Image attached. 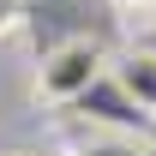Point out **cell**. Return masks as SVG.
I'll return each mask as SVG.
<instances>
[{"label":"cell","mask_w":156,"mask_h":156,"mask_svg":"<svg viewBox=\"0 0 156 156\" xmlns=\"http://www.w3.org/2000/svg\"><path fill=\"white\" fill-rule=\"evenodd\" d=\"M72 156H138V144H126V138H96V144H84V150Z\"/></svg>","instance_id":"obj_3"},{"label":"cell","mask_w":156,"mask_h":156,"mask_svg":"<svg viewBox=\"0 0 156 156\" xmlns=\"http://www.w3.org/2000/svg\"><path fill=\"white\" fill-rule=\"evenodd\" d=\"M114 6H156V0H114Z\"/></svg>","instance_id":"obj_4"},{"label":"cell","mask_w":156,"mask_h":156,"mask_svg":"<svg viewBox=\"0 0 156 156\" xmlns=\"http://www.w3.org/2000/svg\"><path fill=\"white\" fill-rule=\"evenodd\" d=\"M138 156H156V138H150V144H144V150H138Z\"/></svg>","instance_id":"obj_5"},{"label":"cell","mask_w":156,"mask_h":156,"mask_svg":"<svg viewBox=\"0 0 156 156\" xmlns=\"http://www.w3.org/2000/svg\"><path fill=\"white\" fill-rule=\"evenodd\" d=\"M108 84L132 102V114L156 120V48H126V54L108 66Z\"/></svg>","instance_id":"obj_2"},{"label":"cell","mask_w":156,"mask_h":156,"mask_svg":"<svg viewBox=\"0 0 156 156\" xmlns=\"http://www.w3.org/2000/svg\"><path fill=\"white\" fill-rule=\"evenodd\" d=\"M102 78H108V54L96 42H60L36 66V96L42 102H84Z\"/></svg>","instance_id":"obj_1"}]
</instances>
